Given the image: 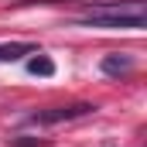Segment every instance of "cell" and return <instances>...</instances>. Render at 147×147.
Returning <instances> with one entry per match:
<instances>
[{
  "instance_id": "6da1fadb",
  "label": "cell",
  "mask_w": 147,
  "mask_h": 147,
  "mask_svg": "<svg viewBox=\"0 0 147 147\" xmlns=\"http://www.w3.org/2000/svg\"><path fill=\"white\" fill-rule=\"evenodd\" d=\"M82 28H106V31H140L147 24V0H106L89 7L79 17Z\"/></svg>"
},
{
  "instance_id": "7a4b0ae2",
  "label": "cell",
  "mask_w": 147,
  "mask_h": 147,
  "mask_svg": "<svg viewBox=\"0 0 147 147\" xmlns=\"http://www.w3.org/2000/svg\"><path fill=\"white\" fill-rule=\"evenodd\" d=\"M96 106L89 103H72V106H51V110H38L28 116V123L34 127H55V123H69V120H79V116H89Z\"/></svg>"
},
{
  "instance_id": "3957f363",
  "label": "cell",
  "mask_w": 147,
  "mask_h": 147,
  "mask_svg": "<svg viewBox=\"0 0 147 147\" xmlns=\"http://www.w3.org/2000/svg\"><path fill=\"white\" fill-rule=\"evenodd\" d=\"M134 65H137V62H134L130 55H120V51H116V55H106V58L99 62V69L106 75H127V72H134Z\"/></svg>"
},
{
  "instance_id": "277c9868",
  "label": "cell",
  "mask_w": 147,
  "mask_h": 147,
  "mask_svg": "<svg viewBox=\"0 0 147 147\" xmlns=\"http://www.w3.org/2000/svg\"><path fill=\"white\" fill-rule=\"evenodd\" d=\"M38 48L28 45V41H14V45H0V62H17L24 55H34Z\"/></svg>"
},
{
  "instance_id": "5b68a950",
  "label": "cell",
  "mask_w": 147,
  "mask_h": 147,
  "mask_svg": "<svg viewBox=\"0 0 147 147\" xmlns=\"http://www.w3.org/2000/svg\"><path fill=\"white\" fill-rule=\"evenodd\" d=\"M28 72H31V75H55V62L45 58L41 51H34V58L28 62Z\"/></svg>"
}]
</instances>
